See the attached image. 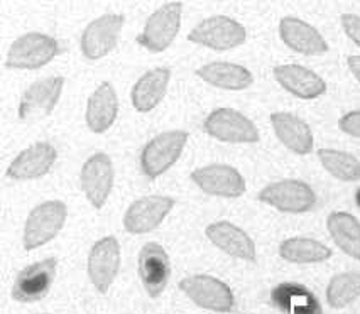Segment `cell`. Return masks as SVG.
<instances>
[{
	"instance_id": "1f68e13d",
	"label": "cell",
	"mask_w": 360,
	"mask_h": 314,
	"mask_svg": "<svg viewBox=\"0 0 360 314\" xmlns=\"http://www.w3.org/2000/svg\"><path fill=\"white\" fill-rule=\"evenodd\" d=\"M349 68L354 77L360 81V56H350L349 58Z\"/></svg>"
},
{
	"instance_id": "f1b7e54d",
	"label": "cell",
	"mask_w": 360,
	"mask_h": 314,
	"mask_svg": "<svg viewBox=\"0 0 360 314\" xmlns=\"http://www.w3.org/2000/svg\"><path fill=\"white\" fill-rule=\"evenodd\" d=\"M360 296V272H343L335 275L326 287V301L335 309L354 303Z\"/></svg>"
},
{
	"instance_id": "f546056e",
	"label": "cell",
	"mask_w": 360,
	"mask_h": 314,
	"mask_svg": "<svg viewBox=\"0 0 360 314\" xmlns=\"http://www.w3.org/2000/svg\"><path fill=\"white\" fill-rule=\"evenodd\" d=\"M338 127L349 136L360 139V112H350V114L343 115L338 122Z\"/></svg>"
},
{
	"instance_id": "7a4b0ae2",
	"label": "cell",
	"mask_w": 360,
	"mask_h": 314,
	"mask_svg": "<svg viewBox=\"0 0 360 314\" xmlns=\"http://www.w3.org/2000/svg\"><path fill=\"white\" fill-rule=\"evenodd\" d=\"M188 142V133L183 131L162 132L146 145L141 156V166L148 178L154 179L166 173L181 156Z\"/></svg>"
},
{
	"instance_id": "ac0fdd59",
	"label": "cell",
	"mask_w": 360,
	"mask_h": 314,
	"mask_svg": "<svg viewBox=\"0 0 360 314\" xmlns=\"http://www.w3.org/2000/svg\"><path fill=\"white\" fill-rule=\"evenodd\" d=\"M207 237L213 245L219 247L225 254L242 261H255V244L242 228L236 227L230 221H215L207 227Z\"/></svg>"
},
{
	"instance_id": "7402d4cb",
	"label": "cell",
	"mask_w": 360,
	"mask_h": 314,
	"mask_svg": "<svg viewBox=\"0 0 360 314\" xmlns=\"http://www.w3.org/2000/svg\"><path fill=\"white\" fill-rule=\"evenodd\" d=\"M271 301L286 314H321L320 301L308 287L296 282L279 284L271 292Z\"/></svg>"
},
{
	"instance_id": "8fae6325",
	"label": "cell",
	"mask_w": 360,
	"mask_h": 314,
	"mask_svg": "<svg viewBox=\"0 0 360 314\" xmlns=\"http://www.w3.org/2000/svg\"><path fill=\"white\" fill-rule=\"evenodd\" d=\"M174 207V199L169 196H144L134 201L124 216V227L129 233L153 232L166 218Z\"/></svg>"
},
{
	"instance_id": "277c9868",
	"label": "cell",
	"mask_w": 360,
	"mask_h": 314,
	"mask_svg": "<svg viewBox=\"0 0 360 314\" xmlns=\"http://www.w3.org/2000/svg\"><path fill=\"white\" fill-rule=\"evenodd\" d=\"M179 289L196 306L215 313L232 311L233 303H236L227 284L221 282L220 279L212 277V275H190L179 282Z\"/></svg>"
},
{
	"instance_id": "4316f807",
	"label": "cell",
	"mask_w": 360,
	"mask_h": 314,
	"mask_svg": "<svg viewBox=\"0 0 360 314\" xmlns=\"http://www.w3.org/2000/svg\"><path fill=\"white\" fill-rule=\"evenodd\" d=\"M279 255L292 263H316L332 257V250L311 238H288L279 245Z\"/></svg>"
},
{
	"instance_id": "52a82bcc",
	"label": "cell",
	"mask_w": 360,
	"mask_h": 314,
	"mask_svg": "<svg viewBox=\"0 0 360 314\" xmlns=\"http://www.w3.org/2000/svg\"><path fill=\"white\" fill-rule=\"evenodd\" d=\"M262 203L278 208L286 213H304L311 209L316 203V195L307 183L286 179L266 186L259 192Z\"/></svg>"
},
{
	"instance_id": "603a6c76",
	"label": "cell",
	"mask_w": 360,
	"mask_h": 314,
	"mask_svg": "<svg viewBox=\"0 0 360 314\" xmlns=\"http://www.w3.org/2000/svg\"><path fill=\"white\" fill-rule=\"evenodd\" d=\"M119 112V100L110 83H102L88 100L86 124L91 132L102 133L112 127Z\"/></svg>"
},
{
	"instance_id": "d6986e66",
	"label": "cell",
	"mask_w": 360,
	"mask_h": 314,
	"mask_svg": "<svg viewBox=\"0 0 360 314\" xmlns=\"http://www.w3.org/2000/svg\"><path fill=\"white\" fill-rule=\"evenodd\" d=\"M274 77L284 90L303 100L318 98L326 91L323 78L300 65L278 66V68H274Z\"/></svg>"
},
{
	"instance_id": "5bb4252c",
	"label": "cell",
	"mask_w": 360,
	"mask_h": 314,
	"mask_svg": "<svg viewBox=\"0 0 360 314\" xmlns=\"http://www.w3.org/2000/svg\"><path fill=\"white\" fill-rule=\"evenodd\" d=\"M196 186L213 196L238 198L245 192V181L236 167L227 164H212L200 167L191 173Z\"/></svg>"
},
{
	"instance_id": "ffe728a7",
	"label": "cell",
	"mask_w": 360,
	"mask_h": 314,
	"mask_svg": "<svg viewBox=\"0 0 360 314\" xmlns=\"http://www.w3.org/2000/svg\"><path fill=\"white\" fill-rule=\"evenodd\" d=\"M279 34L284 44L308 56L328 51V44L315 27L296 18H284L279 24Z\"/></svg>"
},
{
	"instance_id": "484cf974",
	"label": "cell",
	"mask_w": 360,
	"mask_h": 314,
	"mask_svg": "<svg viewBox=\"0 0 360 314\" xmlns=\"http://www.w3.org/2000/svg\"><path fill=\"white\" fill-rule=\"evenodd\" d=\"M333 242L350 257L360 261V223L355 216L345 211H335L326 221Z\"/></svg>"
},
{
	"instance_id": "e0dca14e",
	"label": "cell",
	"mask_w": 360,
	"mask_h": 314,
	"mask_svg": "<svg viewBox=\"0 0 360 314\" xmlns=\"http://www.w3.org/2000/svg\"><path fill=\"white\" fill-rule=\"evenodd\" d=\"M56 149L48 142H36L31 148L24 149L9 166V178L18 181L36 179L48 174L56 162Z\"/></svg>"
},
{
	"instance_id": "9a60e30c",
	"label": "cell",
	"mask_w": 360,
	"mask_h": 314,
	"mask_svg": "<svg viewBox=\"0 0 360 314\" xmlns=\"http://www.w3.org/2000/svg\"><path fill=\"white\" fill-rule=\"evenodd\" d=\"M65 78L51 77L32 83L24 91L19 105V117L22 120H37L49 115L60 100Z\"/></svg>"
},
{
	"instance_id": "2e32d148",
	"label": "cell",
	"mask_w": 360,
	"mask_h": 314,
	"mask_svg": "<svg viewBox=\"0 0 360 314\" xmlns=\"http://www.w3.org/2000/svg\"><path fill=\"white\" fill-rule=\"evenodd\" d=\"M169 257L162 245L149 242L142 247L139 254V275L146 292L150 297L162 294L167 286V280H169Z\"/></svg>"
},
{
	"instance_id": "9c48e42d",
	"label": "cell",
	"mask_w": 360,
	"mask_h": 314,
	"mask_svg": "<svg viewBox=\"0 0 360 314\" xmlns=\"http://www.w3.org/2000/svg\"><path fill=\"white\" fill-rule=\"evenodd\" d=\"M120 269V247L115 237H105L91 247L88 255V275L102 294L110 289Z\"/></svg>"
},
{
	"instance_id": "3957f363",
	"label": "cell",
	"mask_w": 360,
	"mask_h": 314,
	"mask_svg": "<svg viewBox=\"0 0 360 314\" xmlns=\"http://www.w3.org/2000/svg\"><path fill=\"white\" fill-rule=\"evenodd\" d=\"M183 6L179 2H171L158 9L146 22L144 31L137 37L142 48L153 53H161L173 44L181 24Z\"/></svg>"
},
{
	"instance_id": "ba28073f",
	"label": "cell",
	"mask_w": 360,
	"mask_h": 314,
	"mask_svg": "<svg viewBox=\"0 0 360 314\" xmlns=\"http://www.w3.org/2000/svg\"><path fill=\"white\" fill-rule=\"evenodd\" d=\"M58 261L56 259H44V261L32 263L18 274L14 280L11 294L19 303H36L48 296L54 277H56Z\"/></svg>"
},
{
	"instance_id": "83f0119b",
	"label": "cell",
	"mask_w": 360,
	"mask_h": 314,
	"mask_svg": "<svg viewBox=\"0 0 360 314\" xmlns=\"http://www.w3.org/2000/svg\"><path fill=\"white\" fill-rule=\"evenodd\" d=\"M318 157L323 167L333 178L340 181H359L360 179V161L355 156L343 150L320 149Z\"/></svg>"
},
{
	"instance_id": "8992f818",
	"label": "cell",
	"mask_w": 360,
	"mask_h": 314,
	"mask_svg": "<svg viewBox=\"0 0 360 314\" xmlns=\"http://www.w3.org/2000/svg\"><path fill=\"white\" fill-rule=\"evenodd\" d=\"M188 39L195 44L225 51V49L237 48L244 43L245 29L237 20L225 18V15H215V18L205 19L203 22H200L190 32Z\"/></svg>"
},
{
	"instance_id": "7c38bea8",
	"label": "cell",
	"mask_w": 360,
	"mask_h": 314,
	"mask_svg": "<svg viewBox=\"0 0 360 314\" xmlns=\"http://www.w3.org/2000/svg\"><path fill=\"white\" fill-rule=\"evenodd\" d=\"M82 190L86 195L88 201L95 208H102L107 203L108 195L114 184V166L107 154L98 152L91 156L82 167L79 176Z\"/></svg>"
},
{
	"instance_id": "6da1fadb",
	"label": "cell",
	"mask_w": 360,
	"mask_h": 314,
	"mask_svg": "<svg viewBox=\"0 0 360 314\" xmlns=\"http://www.w3.org/2000/svg\"><path fill=\"white\" fill-rule=\"evenodd\" d=\"M68 209L63 201H46L29 213L24 225V247L34 250L51 242L65 227Z\"/></svg>"
},
{
	"instance_id": "d4e9b609",
	"label": "cell",
	"mask_w": 360,
	"mask_h": 314,
	"mask_svg": "<svg viewBox=\"0 0 360 314\" xmlns=\"http://www.w3.org/2000/svg\"><path fill=\"white\" fill-rule=\"evenodd\" d=\"M196 73L203 81L224 90H245L254 81L249 70L233 63H208L196 70Z\"/></svg>"
},
{
	"instance_id": "30bf717a",
	"label": "cell",
	"mask_w": 360,
	"mask_h": 314,
	"mask_svg": "<svg viewBox=\"0 0 360 314\" xmlns=\"http://www.w3.org/2000/svg\"><path fill=\"white\" fill-rule=\"evenodd\" d=\"M203 129L208 136L224 142H257V127L240 112L232 108H219L205 120Z\"/></svg>"
},
{
	"instance_id": "4fadbf2b",
	"label": "cell",
	"mask_w": 360,
	"mask_h": 314,
	"mask_svg": "<svg viewBox=\"0 0 360 314\" xmlns=\"http://www.w3.org/2000/svg\"><path fill=\"white\" fill-rule=\"evenodd\" d=\"M124 27V15L107 14L88 24L82 36V53L88 60H100L117 46L120 29Z\"/></svg>"
},
{
	"instance_id": "cb8c5ba5",
	"label": "cell",
	"mask_w": 360,
	"mask_h": 314,
	"mask_svg": "<svg viewBox=\"0 0 360 314\" xmlns=\"http://www.w3.org/2000/svg\"><path fill=\"white\" fill-rule=\"evenodd\" d=\"M171 71L167 68H154L139 78L132 88V105L136 110L149 112L161 103L169 83Z\"/></svg>"
},
{
	"instance_id": "d6a6232c",
	"label": "cell",
	"mask_w": 360,
	"mask_h": 314,
	"mask_svg": "<svg viewBox=\"0 0 360 314\" xmlns=\"http://www.w3.org/2000/svg\"><path fill=\"white\" fill-rule=\"evenodd\" d=\"M355 201H357L359 208H360V188L357 190V192H355Z\"/></svg>"
},
{
	"instance_id": "4dcf8cb0",
	"label": "cell",
	"mask_w": 360,
	"mask_h": 314,
	"mask_svg": "<svg viewBox=\"0 0 360 314\" xmlns=\"http://www.w3.org/2000/svg\"><path fill=\"white\" fill-rule=\"evenodd\" d=\"M342 26L345 29L347 36L354 41L355 44L360 46V15L355 14H343Z\"/></svg>"
},
{
	"instance_id": "44dd1931",
	"label": "cell",
	"mask_w": 360,
	"mask_h": 314,
	"mask_svg": "<svg viewBox=\"0 0 360 314\" xmlns=\"http://www.w3.org/2000/svg\"><path fill=\"white\" fill-rule=\"evenodd\" d=\"M278 139L295 154L304 156L313 149V133L309 131L308 124L303 122L300 117L288 114V112H278L271 115Z\"/></svg>"
},
{
	"instance_id": "5b68a950",
	"label": "cell",
	"mask_w": 360,
	"mask_h": 314,
	"mask_svg": "<svg viewBox=\"0 0 360 314\" xmlns=\"http://www.w3.org/2000/svg\"><path fill=\"white\" fill-rule=\"evenodd\" d=\"M58 54V43L51 36L31 32L19 37L7 53V66L15 70H37Z\"/></svg>"
}]
</instances>
